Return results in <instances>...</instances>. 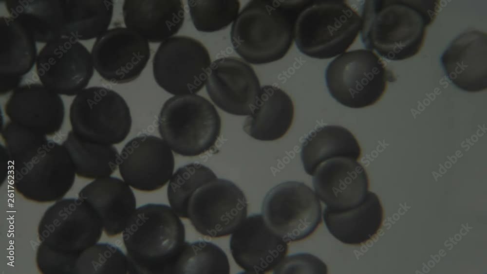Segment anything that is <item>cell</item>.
Wrapping results in <instances>:
<instances>
[{
  "mask_svg": "<svg viewBox=\"0 0 487 274\" xmlns=\"http://www.w3.org/2000/svg\"><path fill=\"white\" fill-rule=\"evenodd\" d=\"M438 1L365 0L360 17L361 42L388 60L415 55L437 14Z\"/></svg>",
  "mask_w": 487,
  "mask_h": 274,
  "instance_id": "cell-1",
  "label": "cell"
},
{
  "mask_svg": "<svg viewBox=\"0 0 487 274\" xmlns=\"http://www.w3.org/2000/svg\"><path fill=\"white\" fill-rule=\"evenodd\" d=\"M307 1L250 0L231 26L234 50L255 65L281 59L292 46L297 20Z\"/></svg>",
  "mask_w": 487,
  "mask_h": 274,
  "instance_id": "cell-2",
  "label": "cell"
},
{
  "mask_svg": "<svg viewBox=\"0 0 487 274\" xmlns=\"http://www.w3.org/2000/svg\"><path fill=\"white\" fill-rule=\"evenodd\" d=\"M122 238L130 274H173L186 242L185 226L170 206L148 203L136 208Z\"/></svg>",
  "mask_w": 487,
  "mask_h": 274,
  "instance_id": "cell-3",
  "label": "cell"
},
{
  "mask_svg": "<svg viewBox=\"0 0 487 274\" xmlns=\"http://www.w3.org/2000/svg\"><path fill=\"white\" fill-rule=\"evenodd\" d=\"M360 23V16L345 0H308L296 23L295 43L309 57L331 58L354 43Z\"/></svg>",
  "mask_w": 487,
  "mask_h": 274,
  "instance_id": "cell-4",
  "label": "cell"
},
{
  "mask_svg": "<svg viewBox=\"0 0 487 274\" xmlns=\"http://www.w3.org/2000/svg\"><path fill=\"white\" fill-rule=\"evenodd\" d=\"M158 128L163 140L175 153L194 157L215 146L220 135L221 119L206 98L195 94L175 95L163 105Z\"/></svg>",
  "mask_w": 487,
  "mask_h": 274,
  "instance_id": "cell-5",
  "label": "cell"
},
{
  "mask_svg": "<svg viewBox=\"0 0 487 274\" xmlns=\"http://www.w3.org/2000/svg\"><path fill=\"white\" fill-rule=\"evenodd\" d=\"M328 91L337 102L351 108L372 106L383 95L395 77L373 51L344 53L328 65L325 73Z\"/></svg>",
  "mask_w": 487,
  "mask_h": 274,
  "instance_id": "cell-6",
  "label": "cell"
},
{
  "mask_svg": "<svg viewBox=\"0 0 487 274\" xmlns=\"http://www.w3.org/2000/svg\"><path fill=\"white\" fill-rule=\"evenodd\" d=\"M69 119L72 132L89 142L118 144L131 127L130 108L117 92L101 87L86 88L73 99Z\"/></svg>",
  "mask_w": 487,
  "mask_h": 274,
  "instance_id": "cell-7",
  "label": "cell"
},
{
  "mask_svg": "<svg viewBox=\"0 0 487 274\" xmlns=\"http://www.w3.org/2000/svg\"><path fill=\"white\" fill-rule=\"evenodd\" d=\"M10 163L16 188L26 196H61L74 182L75 172L66 148L52 140Z\"/></svg>",
  "mask_w": 487,
  "mask_h": 274,
  "instance_id": "cell-8",
  "label": "cell"
},
{
  "mask_svg": "<svg viewBox=\"0 0 487 274\" xmlns=\"http://www.w3.org/2000/svg\"><path fill=\"white\" fill-rule=\"evenodd\" d=\"M211 63L201 42L187 36L172 37L160 44L154 55L153 76L171 94H193L205 85Z\"/></svg>",
  "mask_w": 487,
  "mask_h": 274,
  "instance_id": "cell-9",
  "label": "cell"
},
{
  "mask_svg": "<svg viewBox=\"0 0 487 274\" xmlns=\"http://www.w3.org/2000/svg\"><path fill=\"white\" fill-rule=\"evenodd\" d=\"M262 214L268 226L288 243L310 236L322 221V208L314 191L303 183H281L263 199Z\"/></svg>",
  "mask_w": 487,
  "mask_h": 274,
  "instance_id": "cell-10",
  "label": "cell"
},
{
  "mask_svg": "<svg viewBox=\"0 0 487 274\" xmlns=\"http://www.w3.org/2000/svg\"><path fill=\"white\" fill-rule=\"evenodd\" d=\"M245 196L233 182L216 178L195 191L184 218L201 235L219 237L232 234L247 216Z\"/></svg>",
  "mask_w": 487,
  "mask_h": 274,
  "instance_id": "cell-11",
  "label": "cell"
},
{
  "mask_svg": "<svg viewBox=\"0 0 487 274\" xmlns=\"http://www.w3.org/2000/svg\"><path fill=\"white\" fill-rule=\"evenodd\" d=\"M42 84L56 93L77 95L94 73L91 54L75 38L62 37L48 42L36 59Z\"/></svg>",
  "mask_w": 487,
  "mask_h": 274,
  "instance_id": "cell-12",
  "label": "cell"
},
{
  "mask_svg": "<svg viewBox=\"0 0 487 274\" xmlns=\"http://www.w3.org/2000/svg\"><path fill=\"white\" fill-rule=\"evenodd\" d=\"M91 55L94 69L106 81L124 84L137 78L150 57L149 42L127 27L117 26L96 38Z\"/></svg>",
  "mask_w": 487,
  "mask_h": 274,
  "instance_id": "cell-13",
  "label": "cell"
},
{
  "mask_svg": "<svg viewBox=\"0 0 487 274\" xmlns=\"http://www.w3.org/2000/svg\"><path fill=\"white\" fill-rule=\"evenodd\" d=\"M175 165L172 150L158 137L141 135L126 144L119 154L118 168L123 180L135 189L158 190L171 178Z\"/></svg>",
  "mask_w": 487,
  "mask_h": 274,
  "instance_id": "cell-14",
  "label": "cell"
},
{
  "mask_svg": "<svg viewBox=\"0 0 487 274\" xmlns=\"http://www.w3.org/2000/svg\"><path fill=\"white\" fill-rule=\"evenodd\" d=\"M206 87L219 108L240 116L251 113L261 88L252 67L241 58L231 56L211 63Z\"/></svg>",
  "mask_w": 487,
  "mask_h": 274,
  "instance_id": "cell-15",
  "label": "cell"
},
{
  "mask_svg": "<svg viewBox=\"0 0 487 274\" xmlns=\"http://www.w3.org/2000/svg\"><path fill=\"white\" fill-rule=\"evenodd\" d=\"M288 242L267 224L263 216L246 217L232 234L229 242L236 264L247 274H263L276 270L285 258Z\"/></svg>",
  "mask_w": 487,
  "mask_h": 274,
  "instance_id": "cell-16",
  "label": "cell"
},
{
  "mask_svg": "<svg viewBox=\"0 0 487 274\" xmlns=\"http://www.w3.org/2000/svg\"><path fill=\"white\" fill-rule=\"evenodd\" d=\"M10 122L45 136L57 133L65 116V107L59 94L42 84L30 83L18 87L4 107Z\"/></svg>",
  "mask_w": 487,
  "mask_h": 274,
  "instance_id": "cell-17",
  "label": "cell"
},
{
  "mask_svg": "<svg viewBox=\"0 0 487 274\" xmlns=\"http://www.w3.org/2000/svg\"><path fill=\"white\" fill-rule=\"evenodd\" d=\"M313 178L318 199L326 207L343 211L359 204L369 188L368 175L356 160L336 158L322 164Z\"/></svg>",
  "mask_w": 487,
  "mask_h": 274,
  "instance_id": "cell-18",
  "label": "cell"
},
{
  "mask_svg": "<svg viewBox=\"0 0 487 274\" xmlns=\"http://www.w3.org/2000/svg\"><path fill=\"white\" fill-rule=\"evenodd\" d=\"M487 33L479 30L464 32L453 39L440 56L449 81L468 92L487 89Z\"/></svg>",
  "mask_w": 487,
  "mask_h": 274,
  "instance_id": "cell-19",
  "label": "cell"
},
{
  "mask_svg": "<svg viewBox=\"0 0 487 274\" xmlns=\"http://www.w3.org/2000/svg\"><path fill=\"white\" fill-rule=\"evenodd\" d=\"M79 195L82 200H88L109 237L123 232L136 209L130 186L116 177L97 179L84 187Z\"/></svg>",
  "mask_w": 487,
  "mask_h": 274,
  "instance_id": "cell-20",
  "label": "cell"
},
{
  "mask_svg": "<svg viewBox=\"0 0 487 274\" xmlns=\"http://www.w3.org/2000/svg\"><path fill=\"white\" fill-rule=\"evenodd\" d=\"M122 10L126 27L152 43L176 34L185 19L184 5L180 0H125Z\"/></svg>",
  "mask_w": 487,
  "mask_h": 274,
  "instance_id": "cell-21",
  "label": "cell"
},
{
  "mask_svg": "<svg viewBox=\"0 0 487 274\" xmlns=\"http://www.w3.org/2000/svg\"><path fill=\"white\" fill-rule=\"evenodd\" d=\"M37 57L36 41L18 21L0 18V90L4 94L18 87Z\"/></svg>",
  "mask_w": 487,
  "mask_h": 274,
  "instance_id": "cell-22",
  "label": "cell"
},
{
  "mask_svg": "<svg viewBox=\"0 0 487 274\" xmlns=\"http://www.w3.org/2000/svg\"><path fill=\"white\" fill-rule=\"evenodd\" d=\"M294 115L291 97L280 88L265 85L261 88L254 108L245 118L243 128L255 139L277 140L289 129Z\"/></svg>",
  "mask_w": 487,
  "mask_h": 274,
  "instance_id": "cell-23",
  "label": "cell"
},
{
  "mask_svg": "<svg viewBox=\"0 0 487 274\" xmlns=\"http://www.w3.org/2000/svg\"><path fill=\"white\" fill-rule=\"evenodd\" d=\"M323 219L330 233L341 242L359 245L371 239L380 228L383 210L374 193L368 191L356 206L343 211L326 207Z\"/></svg>",
  "mask_w": 487,
  "mask_h": 274,
  "instance_id": "cell-24",
  "label": "cell"
},
{
  "mask_svg": "<svg viewBox=\"0 0 487 274\" xmlns=\"http://www.w3.org/2000/svg\"><path fill=\"white\" fill-rule=\"evenodd\" d=\"M361 148L353 133L339 126H324L312 132L302 144L300 156L306 173L313 176L325 162L336 158L355 160Z\"/></svg>",
  "mask_w": 487,
  "mask_h": 274,
  "instance_id": "cell-25",
  "label": "cell"
},
{
  "mask_svg": "<svg viewBox=\"0 0 487 274\" xmlns=\"http://www.w3.org/2000/svg\"><path fill=\"white\" fill-rule=\"evenodd\" d=\"M62 145L79 176L95 179L104 178L110 176L118 167L119 154L113 145L84 140L72 130Z\"/></svg>",
  "mask_w": 487,
  "mask_h": 274,
  "instance_id": "cell-26",
  "label": "cell"
},
{
  "mask_svg": "<svg viewBox=\"0 0 487 274\" xmlns=\"http://www.w3.org/2000/svg\"><path fill=\"white\" fill-rule=\"evenodd\" d=\"M230 266L224 251L204 240L185 242L177 257L173 274H229Z\"/></svg>",
  "mask_w": 487,
  "mask_h": 274,
  "instance_id": "cell-27",
  "label": "cell"
},
{
  "mask_svg": "<svg viewBox=\"0 0 487 274\" xmlns=\"http://www.w3.org/2000/svg\"><path fill=\"white\" fill-rule=\"evenodd\" d=\"M217 178L209 167L198 163H191L179 167L169 180L167 197L170 206L184 218L188 201L199 187Z\"/></svg>",
  "mask_w": 487,
  "mask_h": 274,
  "instance_id": "cell-28",
  "label": "cell"
},
{
  "mask_svg": "<svg viewBox=\"0 0 487 274\" xmlns=\"http://www.w3.org/2000/svg\"><path fill=\"white\" fill-rule=\"evenodd\" d=\"M188 6L195 28L211 33L225 29L236 19L240 2L237 0H189Z\"/></svg>",
  "mask_w": 487,
  "mask_h": 274,
  "instance_id": "cell-29",
  "label": "cell"
},
{
  "mask_svg": "<svg viewBox=\"0 0 487 274\" xmlns=\"http://www.w3.org/2000/svg\"><path fill=\"white\" fill-rule=\"evenodd\" d=\"M5 146H3L10 161L43 144L46 136L37 134L24 127L10 122L1 131Z\"/></svg>",
  "mask_w": 487,
  "mask_h": 274,
  "instance_id": "cell-30",
  "label": "cell"
},
{
  "mask_svg": "<svg viewBox=\"0 0 487 274\" xmlns=\"http://www.w3.org/2000/svg\"><path fill=\"white\" fill-rule=\"evenodd\" d=\"M91 269L94 273L127 274L130 264L127 255L117 246L108 243L94 245L90 250Z\"/></svg>",
  "mask_w": 487,
  "mask_h": 274,
  "instance_id": "cell-31",
  "label": "cell"
},
{
  "mask_svg": "<svg viewBox=\"0 0 487 274\" xmlns=\"http://www.w3.org/2000/svg\"><path fill=\"white\" fill-rule=\"evenodd\" d=\"M277 270H304V273H327L326 265L316 256L307 253L298 254L285 258Z\"/></svg>",
  "mask_w": 487,
  "mask_h": 274,
  "instance_id": "cell-32",
  "label": "cell"
}]
</instances>
